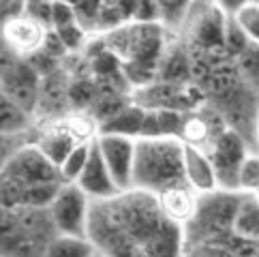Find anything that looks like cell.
<instances>
[{"label":"cell","mask_w":259,"mask_h":257,"mask_svg":"<svg viewBox=\"0 0 259 257\" xmlns=\"http://www.w3.org/2000/svg\"><path fill=\"white\" fill-rule=\"evenodd\" d=\"M88 238L99 255H178L182 227L163 217L154 193L142 189L118 191L92 199Z\"/></svg>","instance_id":"6da1fadb"},{"label":"cell","mask_w":259,"mask_h":257,"mask_svg":"<svg viewBox=\"0 0 259 257\" xmlns=\"http://www.w3.org/2000/svg\"><path fill=\"white\" fill-rule=\"evenodd\" d=\"M184 144L180 137H137L135 140V165L133 189L159 193L167 187L182 185Z\"/></svg>","instance_id":"7a4b0ae2"},{"label":"cell","mask_w":259,"mask_h":257,"mask_svg":"<svg viewBox=\"0 0 259 257\" xmlns=\"http://www.w3.org/2000/svg\"><path fill=\"white\" fill-rule=\"evenodd\" d=\"M240 197H242V191L223 187L199 193L195 215L182 227V253L201 242H217L227 251V255H231L229 240L234 236L231 227H234Z\"/></svg>","instance_id":"3957f363"},{"label":"cell","mask_w":259,"mask_h":257,"mask_svg":"<svg viewBox=\"0 0 259 257\" xmlns=\"http://www.w3.org/2000/svg\"><path fill=\"white\" fill-rule=\"evenodd\" d=\"M0 172L9 180H13L20 189L32 187V185H56V182H64L58 165L34 144V140L24 144L7 161V165Z\"/></svg>","instance_id":"277c9868"},{"label":"cell","mask_w":259,"mask_h":257,"mask_svg":"<svg viewBox=\"0 0 259 257\" xmlns=\"http://www.w3.org/2000/svg\"><path fill=\"white\" fill-rule=\"evenodd\" d=\"M90 197L77 182H62L56 195L50 201V217L58 234L88 236Z\"/></svg>","instance_id":"5b68a950"},{"label":"cell","mask_w":259,"mask_h":257,"mask_svg":"<svg viewBox=\"0 0 259 257\" xmlns=\"http://www.w3.org/2000/svg\"><path fill=\"white\" fill-rule=\"evenodd\" d=\"M248 150H253L248 142L229 126H225L212 140V144L208 146V154L212 159V165H214L219 187L238 189V172Z\"/></svg>","instance_id":"8992f818"},{"label":"cell","mask_w":259,"mask_h":257,"mask_svg":"<svg viewBox=\"0 0 259 257\" xmlns=\"http://www.w3.org/2000/svg\"><path fill=\"white\" fill-rule=\"evenodd\" d=\"M48 26L32 13H20L7 17L3 24V45L17 58H30L45 50Z\"/></svg>","instance_id":"52a82bcc"},{"label":"cell","mask_w":259,"mask_h":257,"mask_svg":"<svg viewBox=\"0 0 259 257\" xmlns=\"http://www.w3.org/2000/svg\"><path fill=\"white\" fill-rule=\"evenodd\" d=\"M135 140L122 133L99 131L95 135V144L103 154L109 174L120 191L133 189V165H135Z\"/></svg>","instance_id":"ba28073f"},{"label":"cell","mask_w":259,"mask_h":257,"mask_svg":"<svg viewBox=\"0 0 259 257\" xmlns=\"http://www.w3.org/2000/svg\"><path fill=\"white\" fill-rule=\"evenodd\" d=\"M0 90L32 114L39 99V75L26 58L13 56L0 60Z\"/></svg>","instance_id":"9c48e42d"},{"label":"cell","mask_w":259,"mask_h":257,"mask_svg":"<svg viewBox=\"0 0 259 257\" xmlns=\"http://www.w3.org/2000/svg\"><path fill=\"white\" fill-rule=\"evenodd\" d=\"M0 253L5 255H43L41 246L26 234L20 208H0Z\"/></svg>","instance_id":"30bf717a"},{"label":"cell","mask_w":259,"mask_h":257,"mask_svg":"<svg viewBox=\"0 0 259 257\" xmlns=\"http://www.w3.org/2000/svg\"><path fill=\"white\" fill-rule=\"evenodd\" d=\"M156 201H159L163 217L167 219L169 223L184 227L197 210L199 193L195 189H191L187 182H182V185H174V187L159 191L156 193Z\"/></svg>","instance_id":"8fae6325"},{"label":"cell","mask_w":259,"mask_h":257,"mask_svg":"<svg viewBox=\"0 0 259 257\" xmlns=\"http://www.w3.org/2000/svg\"><path fill=\"white\" fill-rule=\"evenodd\" d=\"M77 185L86 191V195L90 199H103V197H112L120 191L116 187V182L109 174L107 165L103 161V154L99 152L95 140H92V148L88 154V161L84 165V169L77 176Z\"/></svg>","instance_id":"7c38bea8"},{"label":"cell","mask_w":259,"mask_h":257,"mask_svg":"<svg viewBox=\"0 0 259 257\" xmlns=\"http://www.w3.org/2000/svg\"><path fill=\"white\" fill-rule=\"evenodd\" d=\"M79 142H84V140H79V135L75 133V128H73V124L69 120V116L52 120L39 135L34 137V144L39 146L56 165H60L62 159L71 152L73 146L79 144Z\"/></svg>","instance_id":"4fadbf2b"},{"label":"cell","mask_w":259,"mask_h":257,"mask_svg":"<svg viewBox=\"0 0 259 257\" xmlns=\"http://www.w3.org/2000/svg\"><path fill=\"white\" fill-rule=\"evenodd\" d=\"M182 167H184V180H187V185L191 189H195L197 193H208V191L219 189V178H217L214 165H212L208 150L184 144Z\"/></svg>","instance_id":"5bb4252c"},{"label":"cell","mask_w":259,"mask_h":257,"mask_svg":"<svg viewBox=\"0 0 259 257\" xmlns=\"http://www.w3.org/2000/svg\"><path fill=\"white\" fill-rule=\"evenodd\" d=\"M182 109L146 107L140 137H178L182 126Z\"/></svg>","instance_id":"9a60e30c"},{"label":"cell","mask_w":259,"mask_h":257,"mask_svg":"<svg viewBox=\"0 0 259 257\" xmlns=\"http://www.w3.org/2000/svg\"><path fill=\"white\" fill-rule=\"evenodd\" d=\"M144 114H146V107L140 105L137 101H131V103H126V105H120L114 114H109L105 118V120H101L99 131L140 137L142 124H144Z\"/></svg>","instance_id":"2e32d148"},{"label":"cell","mask_w":259,"mask_h":257,"mask_svg":"<svg viewBox=\"0 0 259 257\" xmlns=\"http://www.w3.org/2000/svg\"><path fill=\"white\" fill-rule=\"evenodd\" d=\"M231 232L242 240L259 242V193L242 191Z\"/></svg>","instance_id":"e0dca14e"},{"label":"cell","mask_w":259,"mask_h":257,"mask_svg":"<svg viewBox=\"0 0 259 257\" xmlns=\"http://www.w3.org/2000/svg\"><path fill=\"white\" fill-rule=\"evenodd\" d=\"M45 255L54 257H88L99 255V249L88 236L75 234H56L45 246Z\"/></svg>","instance_id":"ac0fdd59"},{"label":"cell","mask_w":259,"mask_h":257,"mask_svg":"<svg viewBox=\"0 0 259 257\" xmlns=\"http://www.w3.org/2000/svg\"><path fill=\"white\" fill-rule=\"evenodd\" d=\"M32 114L15 103L11 97H7L0 90V133L13 135V133H26L30 131Z\"/></svg>","instance_id":"d6986e66"},{"label":"cell","mask_w":259,"mask_h":257,"mask_svg":"<svg viewBox=\"0 0 259 257\" xmlns=\"http://www.w3.org/2000/svg\"><path fill=\"white\" fill-rule=\"evenodd\" d=\"M234 67L238 71V77L244 84L259 90V45L248 43L246 48L234 58Z\"/></svg>","instance_id":"ffe728a7"},{"label":"cell","mask_w":259,"mask_h":257,"mask_svg":"<svg viewBox=\"0 0 259 257\" xmlns=\"http://www.w3.org/2000/svg\"><path fill=\"white\" fill-rule=\"evenodd\" d=\"M90 148H92V140L79 142V144L73 146L71 152L62 159V163L58 165V169H60V176H62L64 182H75L77 180V176L81 174V169H84V165L88 161Z\"/></svg>","instance_id":"44dd1931"},{"label":"cell","mask_w":259,"mask_h":257,"mask_svg":"<svg viewBox=\"0 0 259 257\" xmlns=\"http://www.w3.org/2000/svg\"><path fill=\"white\" fill-rule=\"evenodd\" d=\"M231 17H234L236 24L242 28L246 39L251 43L259 45V3H255V0H246L238 11L231 13Z\"/></svg>","instance_id":"7402d4cb"},{"label":"cell","mask_w":259,"mask_h":257,"mask_svg":"<svg viewBox=\"0 0 259 257\" xmlns=\"http://www.w3.org/2000/svg\"><path fill=\"white\" fill-rule=\"evenodd\" d=\"M238 191L259 193V150H248L238 172Z\"/></svg>","instance_id":"603a6c76"},{"label":"cell","mask_w":259,"mask_h":257,"mask_svg":"<svg viewBox=\"0 0 259 257\" xmlns=\"http://www.w3.org/2000/svg\"><path fill=\"white\" fill-rule=\"evenodd\" d=\"M161 11V22L167 26H182L193 0H154Z\"/></svg>","instance_id":"cb8c5ba5"},{"label":"cell","mask_w":259,"mask_h":257,"mask_svg":"<svg viewBox=\"0 0 259 257\" xmlns=\"http://www.w3.org/2000/svg\"><path fill=\"white\" fill-rule=\"evenodd\" d=\"M28 133H30V131H26V133H13V135L0 133V169L5 167L7 161L11 159L24 144L32 142V137H28Z\"/></svg>","instance_id":"d4e9b609"},{"label":"cell","mask_w":259,"mask_h":257,"mask_svg":"<svg viewBox=\"0 0 259 257\" xmlns=\"http://www.w3.org/2000/svg\"><path fill=\"white\" fill-rule=\"evenodd\" d=\"M214 3L221 7V9H223V11L225 13H234V11H238V9L240 7H242L244 3H246V0H214Z\"/></svg>","instance_id":"484cf974"},{"label":"cell","mask_w":259,"mask_h":257,"mask_svg":"<svg viewBox=\"0 0 259 257\" xmlns=\"http://www.w3.org/2000/svg\"><path fill=\"white\" fill-rule=\"evenodd\" d=\"M255 140H257V150H259V116H257V131H255Z\"/></svg>","instance_id":"4316f807"},{"label":"cell","mask_w":259,"mask_h":257,"mask_svg":"<svg viewBox=\"0 0 259 257\" xmlns=\"http://www.w3.org/2000/svg\"><path fill=\"white\" fill-rule=\"evenodd\" d=\"M3 24H5V20L0 17V43H3Z\"/></svg>","instance_id":"83f0119b"},{"label":"cell","mask_w":259,"mask_h":257,"mask_svg":"<svg viewBox=\"0 0 259 257\" xmlns=\"http://www.w3.org/2000/svg\"><path fill=\"white\" fill-rule=\"evenodd\" d=\"M193 3H214V0H193Z\"/></svg>","instance_id":"f1b7e54d"},{"label":"cell","mask_w":259,"mask_h":257,"mask_svg":"<svg viewBox=\"0 0 259 257\" xmlns=\"http://www.w3.org/2000/svg\"><path fill=\"white\" fill-rule=\"evenodd\" d=\"M255 3H259V0H255Z\"/></svg>","instance_id":"f546056e"}]
</instances>
